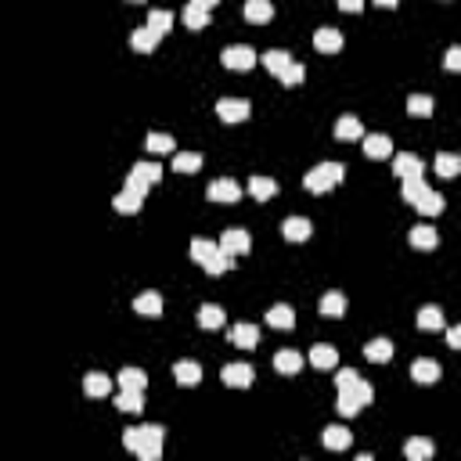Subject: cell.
<instances>
[{
	"label": "cell",
	"mask_w": 461,
	"mask_h": 461,
	"mask_svg": "<svg viewBox=\"0 0 461 461\" xmlns=\"http://www.w3.org/2000/svg\"><path fill=\"white\" fill-rule=\"evenodd\" d=\"M163 436H166L163 425H134L122 433V447L134 450L141 461H159L163 457Z\"/></svg>",
	"instance_id": "obj_1"
},
{
	"label": "cell",
	"mask_w": 461,
	"mask_h": 461,
	"mask_svg": "<svg viewBox=\"0 0 461 461\" xmlns=\"http://www.w3.org/2000/svg\"><path fill=\"white\" fill-rule=\"evenodd\" d=\"M260 61H263V69H267L270 76H278L285 87H299V83L306 80V69L299 65L289 51H267Z\"/></svg>",
	"instance_id": "obj_2"
},
{
	"label": "cell",
	"mask_w": 461,
	"mask_h": 461,
	"mask_svg": "<svg viewBox=\"0 0 461 461\" xmlns=\"http://www.w3.org/2000/svg\"><path fill=\"white\" fill-rule=\"evenodd\" d=\"M343 177H346V166H343V163H317L310 173L303 177V188L310 191V195H324V191H331V188H339Z\"/></svg>",
	"instance_id": "obj_3"
},
{
	"label": "cell",
	"mask_w": 461,
	"mask_h": 461,
	"mask_svg": "<svg viewBox=\"0 0 461 461\" xmlns=\"http://www.w3.org/2000/svg\"><path fill=\"white\" fill-rule=\"evenodd\" d=\"M372 396H375V389L367 386L364 379H353V382H346V386H339V415L343 418H353L364 404H372Z\"/></svg>",
	"instance_id": "obj_4"
},
{
	"label": "cell",
	"mask_w": 461,
	"mask_h": 461,
	"mask_svg": "<svg viewBox=\"0 0 461 461\" xmlns=\"http://www.w3.org/2000/svg\"><path fill=\"white\" fill-rule=\"evenodd\" d=\"M256 51L249 47V44H234V47H224V54H220V61L227 69H234V72H249L253 65H256Z\"/></svg>",
	"instance_id": "obj_5"
},
{
	"label": "cell",
	"mask_w": 461,
	"mask_h": 461,
	"mask_svg": "<svg viewBox=\"0 0 461 461\" xmlns=\"http://www.w3.org/2000/svg\"><path fill=\"white\" fill-rule=\"evenodd\" d=\"M206 195H209V202H220V206H234V202L241 198V184H238V180H231V177H224V180H213Z\"/></svg>",
	"instance_id": "obj_6"
},
{
	"label": "cell",
	"mask_w": 461,
	"mask_h": 461,
	"mask_svg": "<svg viewBox=\"0 0 461 461\" xmlns=\"http://www.w3.org/2000/svg\"><path fill=\"white\" fill-rule=\"evenodd\" d=\"M217 115L224 122H245V119L253 115V105L245 101V98H220L217 101Z\"/></svg>",
	"instance_id": "obj_7"
},
{
	"label": "cell",
	"mask_w": 461,
	"mask_h": 461,
	"mask_svg": "<svg viewBox=\"0 0 461 461\" xmlns=\"http://www.w3.org/2000/svg\"><path fill=\"white\" fill-rule=\"evenodd\" d=\"M253 364H245V360H238V364H227L224 372H220V379H224V386H231V389H249L253 386Z\"/></svg>",
	"instance_id": "obj_8"
},
{
	"label": "cell",
	"mask_w": 461,
	"mask_h": 461,
	"mask_svg": "<svg viewBox=\"0 0 461 461\" xmlns=\"http://www.w3.org/2000/svg\"><path fill=\"white\" fill-rule=\"evenodd\" d=\"M220 249H224V253H231V256H245V253L253 249V238H249V231L231 227V231H224V234H220Z\"/></svg>",
	"instance_id": "obj_9"
},
{
	"label": "cell",
	"mask_w": 461,
	"mask_h": 461,
	"mask_svg": "<svg viewBox=\"0 0 461 461\" xmlns=\"http://www.w3.org/2000/svg\"><path fill=\"white\" fill-rule=\"evenodd\" d=\"M227 339H231V346H238V350H256V346H260V328H256V324H234V328L227 331Z\"/></svg>",
	"instance_id": "obj_10"
},
{
	"label": "cell",
	"mask_w": 461,
	"mask_h": 461,
	"mask_svg": "<svg viewBox=\"0 0 461 461\" xmlns=\"http://www.w3.org/2000/svg\"><path fill=\"white\" fill-rule=\"evenodd\" d=\"M440 375H443V367H440L436 360H429V357H418V360L411 364V379H415V382H422V386L440 382Z\"/></svg>",
	"instance_id": "obj_11"
},
{
	"label": "cell",
	"mask_w": 461,
	"mask_h": 461,
	"mask_svg": "<svg viewBox=\"0 0 461 461\" xmlns=\"http://www.w3.org/2000/svg\"><path fill=\"white\" fill-rule=\"evenodd\" d=\"M159 40H163V33H159V29H151V25H141V29L130 33V47L141 51V54H151L159 47Z\"/></svg>",
	"instance_id": "obj_12"
},
{
	"label": "cell",
	"mask_w": 461,
	"mask_h": 461,
	"mask_svg": "<svg viewBox=\"0 0 461 461\" xmlns=\"http://www.w3.org/2000/svg\"><path fill=\"white\" fill-rule=\"evenodd\" d=\"M393 173L400 177V180H411V177H422V173H425V163H422L418 156H411V151H404V156L393 159Z\"/></svg>",
	"instance_id": "obj_13"
},
{
	"label": "cell",
	"mask_w": 461,
	"mask_h": 461,
	"mask_svg": "<svg viewBox=\"0 0 461 461\" xmlns=\"http://www.w3.org/2000/svg\"><path fill=\"white\" fill-rule=\"evenodd\" d=\"M364 156L367 159H389L393 156V141L386 134H364Z\"/></svg>",
	"instance_id": "obj_14"
},
{
	"label": "cell",
	"mask_w": 461,
	"mask_h": 461,
	"mask_svg": "<svg viewBox=\"0 0 461 461\" xmlns=\"http://www.w3.org/2000/svg\"><path fill=\"white\" fill-rule=\"evenodd\" d=\"M408 241H411V249L429 253V249H436V245H440V234H436L433 227H429V224H418V227H411Z\"/></svg>",
	"instance_id": "obj_15"
},
{
	"label": "cell",
	"mask_w": 461,
	"mask_h": 461,
	"mask_svg": "<svg viewBox=\"0 0 461 461\" xmlns=\"http://www.w3.org/2000/svg\"><path fill=\"white\" fill-rule=\"evenodd\" d=\"M245 22H253V25H267L274 18V4L270 0H245Z\"/></svg>",
	"instance_id": "obj_16"
},
{
	"label": "cell",
	"mask_w": 461,
	"mask_h": 461,
	"mask_svg": "<svg viewBox=\"0 0 461 461\" xmlns=\"http://www.w3.org/2000/svg\"><path fill=\"white\" fill-rule=\"evenodd\" d=\"M314 47H317L321 54L343 51V33H339V29H331V25H324V29H317V33H314Z\"/></svg>",
	"instance_id": "obj_17"
},
{
	"label": "cell",
	"mask_w": 461,
	"mask_h": 461,
	"mask_svg": "<svg viewBox=\"0 0 461 461\" xmlns=\"http://www.w3.org/2000/svg\"><path fill=\"white\" fill-rule=\"evenodd\" d=\"M267 324L270 328H296V310H292V306L289 303H274L270 306V310H267Z\"/></svg>",
	"instance_id": "obj_18"
},
{
	"label": "cell",
	"mask_w": 461,
	"mask_h": 461,
	"mask_svg": "<svg viewBox=\"0 0 461 461\" xmlns=\"http://www.w3.org/2000/svg\"><path fill=\"white\" fill-rule=\"evenodd\" d=\"M173 379H177L180 386H198V382H202V364H195V360H177V364H173Z\"/></svg>",
	"instance_id": "obj_19"
},
{
	"label": "cell",
	"mask_w": 461,
	"mask_h": 461,
	"mask_svg": "<svg viewBox=\"0 0 461 461\" xmlns=\"http://www.w3.org/2000/svg\"><path fill=\"white\" fill-rule=\"evenodd\" d=\"M321 440H324V447H328V450H350L353 433H350V429H343V425H328Z\"/></svg>",
	"instance_id": "obj_20"
},
{
	"label": "cell",
	"mask_w": 461,
	"mask_h": 461,
	"mask_svg": "<svg viewBox=\"0 0 461 461\" xmlns=\"http://www.w3.org/2000/svg\"><path fill=\"white\" fill-rule=\"evenodd\" d=\"M83 393H87V396H94V400H101V396L112 393V379H108L105 372H90V375L83 379Z\"/></svg>",
	"instance_id": "obj_21"
},
{
	"label": "cell",
	"mask_w": 461,
	"mask_h": 461,
	"mask_svg": "<svg viewBox=\"0 0 461 461\" xmlns=\"http://www.w3.org/2000/svg\"><path fill=\"white\" fill-rule=\"evenodd\" d=\"M415 324H418L422 331H443V328H447V324H443V310H440V306H422L418 317H415Z\"/></svg>",
	"instance_id": "obj_22"
},
{
	"label": "cell",
	"mask_w": 461,
	"mask_h": 461,
	"mask_svg": "<svg viewBox=\"0 0 461 461\" xmlns=\"http://www.w3.org/2000/svg\"><path fill=\"white\" fill-rule=\"evenodd\" d=\"M436 454V443L433 440H422V436H411L404 443V457L408 461H425V457H433Z\"/></svg>",
	"instance_id": "obj_23"
},
{
	"label": "cell",
	"mask_w": 461,
	"mask_h": 461,
	"mask_svg": "<svg viewBox=\"0 0 461 461\" xmlns=\"http://www.w3.org/2000/svg\"><path fill=\"white\" fill-rule=\"evenodd\" d=\"M249 195L256 198V202H270L274 195H278V180H270V177H253L249 180Z\"/></svg>",
	"instance_id": "obj_24"
},
{
	"label": "cell",
	"mask_w": 461,
	"mask_h": 461,
	"mask_svg": "<svg viewBox=\"0 0 461 461\" xmlns=\"http://www.w3.org/2000/svg\"><path fill=\"white\" fill-rule=\"evenodd\" d=\"M274 367H278L282 375H299L303 372V357L296 350H278V353H274Z\"/></svg>",
	"instance_id": "obj_25"
},
{
	"label": "cell",
	"mask_w": 461,
	"mask_h": 461,
	"mask_svg": "<svg viewBox=\"0 0 461 461\" xmlns=\"http://www.w3.org/2000/svg\"><path fill=\"white\" fill-rule=\"evenodd\" d=\"M134 310H137L141 317H159V314H163V296H159V292L137 296V299H134Z\"/></svg>",
	"instance_id": "obj_26"
},
{
	"label": "cell",
	"mask_w": 461,
	"mask_h": 461,
	"mask_svg": "<svg viewBox=\"0 0 461 461\" xmlns=\"http://www.w3.org/2000/svg\"><path fill=\"white\" fill-rule=\"evenodd\" d=\"M310 220H306V217H289L285 224H282V234L289 238V241H306V238H310Z\"/></svg>",
	"instance_id": "obj_27"
},
{
	"label": "cell",
	"mask_w": 461,
	"mask_h": 461,
	"mask_svg": "<svg viewBox=\"0 0 461 461\" xmlns=\"http://www.w3.org/2000/svg\"><path fill=\"white\" fill-rule=\"evenodd\" d=\"M115 408H119V411H127V415L144 411V389H122V393L115 396Z\"/></svg>",
	"instance_id": "obj_28"
},
{
	"label": "cell",
	"mask_w": 461,
	"mask_h": 461,
	"mask_svg": "<svg viewBox=\"0 0 461 461\" xmlns=\"http://www.w3.org/2000/svg\"><path fill=\"white\" fill-rule=\"evenodd\" d=\"M310 364H314V367H321V372H331V367L339 364V350L321 343V346H314V350H310Z\"/></svg>",
	"instance_id": "obj_29"
},
{
	"label": "cell",
	"mask_w": 461,
	"mask_h": 461,
	"mask_svg": "<svg viewBox=\"0 0 461 461\" xmlns=\"http://www.w3.org/2000/svg\"><path fill=\"white\" fill-rule=\"evenodd\" d=\"M335 137H339V141H360V137H364L360 119H357V115H343L339 122H335Z\"/></svg>",
	"instance_id": "obj_30"
},
{
	"label": "cell",
	"mask_w": 461,
	"mask_h": 461,
	"mask_svg": "<svg viewBox=\"0 0 461 461\" xmlns=\"http://www.w3.org/2000/svg\"><path fill=\"white\" fill-rule=\"evenodd\" d=\"M180 22L188 29H209V8H198V4H188L180 11Z\"/></svg>",
	"instance_id": "obj_31"
},
{
	"label": "cell",
	"mask_w": 461,
	"mask_h": 461,
	"mask_svg": "<svg viewBox=\"0 0 461 461\" xmlns=\"http://www.w3.org/2000/svg\"><path fill=\"white\" fill-rule=\"evenodd\" d=\"M364 357L372 364H386V360H393V343L389 339H372L364 346Z\"/></svg>",
	"instance_id": "obj_32"
},
{
	"label": "cell",
	"mask_w": 461,
	"mask_h": 461,
	"mask_svg": "<svg viewBox=\"0 0 461 461\" xmlns=\"http://www.w3.org/2000/svg\"><path fill=\"white\" fill-rule=\"evenodd\" d=\"M321 314L324 317H343L346 314V296L343 292H324L321 296Z\"/></svg>",
	"instance_id": "obj_33"
},
{
	"label": "cell",
	"mask_w": 461,
	"mask_h": 461,
	"mask_svg": "<svg viewBox=\"0 0 461 461\" xmlns=\"http://www.w3.org/2000/svg\"><path fill=\"white\" fill-rule=\"evenodd\" d=\"M231 267H234V256H231V253H224V249H220L217 256H209V260L202 263V270L209 274V278H220V274H227Z\"/></svg>",
	"instance_id": "obj_34"
},
{
	"label": "cell",
	"mask_w": 461,
	"mask_h": 461,
	"mask_svg": "<svg viewBox=\"0 0 461 461\" xmlns=\"http://www.w3.org/2000/svg\"><path fill=\"white\" fill-rule=\"evenodd\" d=\"M198 324L209 328V331H213V328H224V310H220L217 303H202V306H198Z\"/></svg>",
	"instance_id": "obj_35"
},
{
	"label": "cell",
	"mask_w": 461,
	"mask_h": 461,
	"mask_svg": "<svg viewBox=\"0 0 461 461\" xmlns=\"http://www.w3.org/2000/svg\"><path fill=\"white\" fill-rule=\"evenodd\" d=\"M198 170H202L198 151H177L173 156V173H198Z\"/></svg>",
	"instance_id": "obj_36"
},
{
	"label": "cell",
	"mask_w": 461,
	"mask_h": 461,
	"mask_svg": "<svg viewBox=\"0 0 461 461\" xmlns=\"http://www.w3.org/2000/svg\"><path fill=\"white\" fill-rule=\"evenodd\" d=\"M119 389H144L148 386V375L141 372V367H122V372L115 375Z\"/></svg>",
	"instance_id": "obj_37"
},
{
	"label": "cell",
	"mask_w": 461,
	"mask_h": 461,
	"mask_svg": "<svg viewBox=\"0 0 461 461\" xmlns=\"http://www.w3.org/2000/svg\"><path fill=\"white\" fill-rule=\"evenodd\" d=\"M112 206H115V213H127V217H134V213L144 206V198L141 195H134V191H127V188H122L115 198H112Z\"/></svg>",
	"instance_id": "obj_38"
},
{
	"label": "cell",
	"mask_w": 461,
	"mask_h": 461,
	"mask_svg": "<svg viewBox=\"0 0 461 461\" xmlns=\"http://www.w3.org/2000/svg\"><path fill=\"white\" fill-rule=\"evenodd\" d=\"M217 253H220V245L209 241V238H195V241H191V260H195L198 267H202L209 256H217Z\"/></svg>",
	"instance_id": "obj_39"
},
{
	"label": "cell",
	"mask_w": 461,
	"mask_h": 461,
	"mask_svg": "<svg viewBox=\"0 0 461 461\" xmlns=\"http://www.w3.org/2000/svg\"><path fill=\"white\" fill-rule=\"evenodd\" d=\"M400 184H404V188H400V198H404V202H411V206H418V202H422V195L429 191L422 177H411V180H400Z\"/></svg>",
	"instance_id": "obj_40"
},
{
	"label": "cell",
	"mask_w": 461,
	"mask_h": 461,
	"mask_svg": "<svg viewBox=\"0 0 461 461\" xmlns=\"http://www.w3.org/2000/svg\"><path fill=\"white\" fill-rule=\"evenodd\" d=\"M433 108H436V101L429 98V94H411V98H408V112H411L415 119H425V115H433Z\"/></svg>",
	"instance_id": "obj_41"
},
{
	"label": "cell",
	"mask_w": 461,
	"mask_h": 461,
	"mask_svg": "<svg viewBox=\"0 0 461 461\" xmlns=\"http://www.w3.org/2000/svg\"><path fill=\"white\" fill-rule=\"evenodd\" d=\"M436 173H440L443 180L457 177V173H461V159H457V156H450V151H440V156H436Z\"/></svg>",
	"instance_id": "obj_42"
},
{
	"label": "cell",
	"mask_w": 461,
	"mask_h": 461,
	"mask_svg": "<svg viewBox=\"0 0 461 461\" xmlns=\"http://www.w3.org/2000/svg\"><path fill=\"white\" fill-rule=\"evenodd\" d=\"M415 209L425 213V217H440V213H443V195H440V191H425L422 202H418Z\"/></svg>",
	"instance_id": "obj_43"
},
{
	"label": "cell",
	"mask_w": 461,
	"mask_h": 461,
	"mask_svg": "<svg viewBox=\"0 0 461 461\" xmlns=\"http://www.w3.org/2000/svg\"><path fill=\"white\" fill-rule=\"evenodd\" d=\"M173 144H177V141H173L170 134H148V137H144V148L151 151V156H166V151H173Z\"/></svg>",
	"instance_id": "obj_44"
},
{
	"label": "cell",
	"mask_w": 461,
	"mask_h": 461,
	"mask_svg": "<svg viewBox=\"0 0 461 461\" xmlns=\"http://www.w3.org/2000/svg\"><path fill=\"white\" fill-rule=\"evenodd\" d=\"M151 188H156V184H151L141 170H130V173H127V191H134V195L148 198V191H151Z\"/></svg>",
	"instance_id": "obj_45"
},
{
	"label": "cell",
	"mask_w": 461,
	"mask_h": 461,
	"mask_svg": "<svg viewBox=\"0 0 461 461\" xmlns=\"http://www.w3.org/2000/svg\"><path fill=\"white\" fill-rule=\"evenodd\" d=\"M148 25L151 29H159V33L166 37L170 29H173V11H163V8H156V11H148Z\"/></svg>",
	"instance_id": "obj_46"
},
{
	"label": "cell",
	"mask_w": 461,
	"mask_h": 461,
	"mask_svg": "<svg viewBox=\"0 0 461 461\" xmlns=\"http://www.w3.org/2000/svg\"><path fill=\"white\" fill-rule=\"evenodd\" d=\"M443 69H447V72H461V44L447 47V54H443Z\"/></svg>",
	"instance_id": "obj_47"
},
{
	"label": "cell",
	"mask_w": 461,
	"mask_h": 461,
	"mask_svg": "<svg viewBox=\"0 0 461 461\" xmlns=\"http://www.w3.org/2000/svg\"><path fill=\"white\" fill-rule=\"evenodd\" d=\"M134 170H141L151 184H159V180H163V166H159V163H137Z\"/></svg>",
	"instance_id": "obj_48"
},
{
	"label": "cell",
	"mask_w": 461,
	"mask_h": 461,
	"mask_svg": "<svg viewBox=\"0 0 461 461\" xmlns=\"http://www.w3.org/2000/svg\"><path fill=\"white\" fill-rule=\"evenodd\" d=\"M339 4V11H350V15H357L360 8H364V0H335Z\"/></svg>",
	"instance_id": "obj_49"
},
{
	"label": "cell",
	"mask_w": 461,
	"mask_h": 461,
	"mask_svg": "<svg viewBox=\"0 0 461 461\" xmlns=\"http://www.w3.org/2000/svg\"><path fill=\"white\" fill-rule=\"evenodd\" d=\"M447 346H450V350H461V324H457V328H447Z\"/></svg>",
	"instance_id": "obj_50"
},
{
	"label": "cell",
	"mask_w": 461,
	"mask_h": 461,
	"mask_svg": "<svg viewBox=\"0 0 461 461\" xmlns=\"http://www.w3.org/2000/svg\"><path fill=\"white\" fill-rule=\"evenodd\" d=\"M353 379H360V375L353 372V367H346V372H339V375H335V386H346V382H353Z\"/></svg>",
	"instance_id": "obj_51"
},
{
	"label": "cell",
	"mask_w": 461,
	"mask_h": 461,
	"mask_svg": "<svg viewBox=\"0 0 461 461\" xmlns=\"http://www.w3.org/2000/svg\"><path fill=\"white\" fill-rule=\"evenodd\" d=\"M191 4H198V8H209V11H213V8L220 4V0H191Z\"/></svg>",
	"instance_id": "obj_52"
},
{
	"label": "cell",
	"mask_w": 461,
	"mask_h": 461,
	"mask_svg": "<svg viewBox=\"0 0 461 461\" xmlns=\"http://www.w3.org/2000/svg\"><path fill=\"white\" fill-rule=\"evenodd\" d=\"M379 8H396V0H375Z\"/></svg>",
	"instance_id": "obj_53"
},
{
	"label": "cell",
	"mask_w": 461,
	"mask_h": 461,
	"mask_svg": "<svg viewBox=\"0 0 461 461\" xmlns=\"http://www.w3.org/2000/svg\"><path fill=\"white\" fill-rule=\"evenodd\" d=\"M127 4H144V0H127Z\"/></svg>",
	"instance_id": "obj_54"
}]
</instances>
